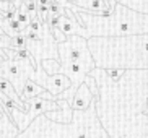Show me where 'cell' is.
<instances>
[{
  "mask_svg": "<svg viewBox=\"0 0 148 138\" xmlns=\"http://www.w3.org/2000/svg\"><path fill=\"white\" fill-rule=\"evenodd\" d=\"M96 80V117L111 138H148V70H125L121 78H109L106 70L88 72Z\"/></svg>",
  "mask_w": 148,
  "mask_h": 138,
  "instance_id": "cell-1",
  "label": "cell"
},
{
  "mask_svg": "<svg viewBox=\"0 0 148 138\" xmlns=\"http://www.w3.org/2000/svg\"><path fill=\"white\" fill-rule=\"evenodd\" d=\"M86 44L98 68L148 70V34L91 36Z\"/></svg>",
  "mask_w": 148,
  "mask_h": 138,
  "instance_id": "cell-2",
  "label": "cell"
},
{
  "mask_svg": "<svg viewBox=\"0 0 148 138\" xmlns=\"http://www.w3.org/2000/svg\"><path fill=\"white\" fill-rule=\"evenodd\" d=\"M78 23L86 29V39L91 36H132V34H148V13L134 10L116 0L114 8L109 15H95L83 12L67 2Z\"/></svg>",
  "mask_w": 148,
  "mask_h": 138,
  "instance_id": "cell-3",
  "label": "cell"
},
{
  "mask_svg": "<svg viewBox=\"0 0 148 138\" xmlns=\"http://www.w3.org/2000/svg\"><path fill=\"white\" fill-rule=\"evenodd\" d=\"M15 138H111L99 124L95 101L85 111H73L69 124L49 120L41 114Z\"/></svg>",
  "mask_w": 148,
  "mask_h": 138,
  "instance_id": "cell-4",
  "label": "cell"
},
{
  "mask_svg": "<svg viewBox=\"0 0 148 138\" xmlns=\"http://www.w3.org/2000/svg\"><path fill=\"white\" fill-rule=\"evenodd\" d=\"M57 60L60 62V65H67L72 62H85L95 67V60H93L90 49L86 44V38L78 34H72L62 41L57 42Z\"/></svg>",
  "mask_w": 148,
  "mask_h": 138,
  "instance_id": "cell-5",
  "label": "cell"
},
{
  "mask_svg": "<svg viewBox=\"0 0 148 138\" xmlns=\"http://www.w3.org/2000/svg\"><path fill=\"white\" fill-rule=\"evenodd\" d=\"M25 102H26V111L13 109L10 112V119L13 120V124L18 127L20 132H23L38 115H41L44 112H49V111L60 109V106H59V102L56 99H44L41 96H34L31 99H26Z\"/></svg>",
  "mask_w": 148,
  "mask_h": 138,
  "instance_id": "cell-6",
  "label": "cell"
},
{
  "mask_svg": "<svg viewBox=\"0 0 148 138\" xmlns=\"http://www.w3.org/2000/svg\"><path fill=\"white\" fill-rule=\"evenodd\" d=\"M36 64L33 60H12V59H5L0 64V77L8 80L12 86L21 98V89L26 80H29L31 73L34 72Z\"/></svg>",
  "mask_w": 148,
  "mask_h": 138,
  "instance_id": "cell-7",
  "label": "cell"
},
{
  "mask_svg": "<svg viewBox=\"0 0 148 138\" xmlns=\"http://www.w3.org/2000/svg\"><path fill=\"white\" fill-rule=\"evenodd\" d=\"M26 49L33 55L36 65H39V62L44 60V59H57L59 57L57 55V41L54 39L47 23H44L42 38L36 39V41H28Z\"/></svg>",
  "mask_w": 148,
  "mask_h": 138,
  "instance_id": "cell-8",
  "label": "cell"
},
{
  "mask_svg": "<svg viewBox=\"0 0 148 138\" xmlns=\"http://www.w3.org/2000/svg\"><path fill=\"white\" fill-rule=\"evenodd\" d=\"M95 99L96 98L93 96L91 91H90L88 85L86 83H82V85L77 88V91H75L73 99H72V102H70V107L73 109V111H85V109L90 107V104H91Z\"/></svg>",
  "mask_w": 148,
  "mask_h": 138,
  "instance_id": "cell-9",
  "label": "cell"
},
{
  "mask_svg": "<svg viewBox=\"0 0 148 138\" xmlns=\"http://www.w3.org/2000/svg\"><path fill=\"white\" fill-rule=\"evenodd\" d=\"M60 106V109L57 111H49V112H44V115L47 117L49 120L59 122V124H69L72 120V114H73V109L70 107V104L65 99H56Z\"/></svg>",
  "mask_w": 148,
  "mask_h": 138,
  "instance_id": "cell-10",
  "label": "cell"
},
{
  "mask_svg": "<svg viewBox=\"0 0 148 138\" xmlns=\"http://www.w3.org/2000/svg\"><path fill=\"white\" fill-rule=\"evenodd\" d=\"M44 88L38 83H34L33 80H26L25 85H23V89H21V101L25 102L26 99H31V98H34V96H39L44 93Z\"/></svg>",
  "mask_w": 148,
  "mask_h": 138,
  "instance_id": "cell-11",
  "label": "cell"
},
{
  "mask_svg": "<svg viewBox=\"0 0 148 138\" xmlns=\"http://www.w3.org/2000/svg\"><path fill=\"white\" fill-rule=\"evenodd\" d=\"M0 26H2L3 34L10 36V38H13V36L23 33L21 25H20L15 18H10V20H7V18H0Z\"/></svg>",
  "mask_w": 148,
  "mask_h": 138,
  "instance_id": "cell-12",
  "label": "cell"
},
{
  "mask_svg": "<svg viewBox=\"0 0 148 138\" xmlns=\"http://www.w3.org/2000/svg\"><path fill=\"white\" fill-rule=\"evenodd\" d=\"M0 93H3L5 96H8V98L18 101V102H23L21 98H20V96H18V93L15 91V88L12 86V83H10L8 80H5L3 77H0Z\"/></svg>",
  "mask_w": 148,
  "mask_h": 138,
  "instance_id": "cell-13",
  "label": "cell"
},
{
  "mask_svg": "<svg viewBox=\"0 0 148 138\" xmlns=\"http://www.w3.org/2000/svg\"><path fill=\"white\" fill-rule=\"evenodd\" d=\"M15 20H16L20 25H21V28L25 29L28 25H29V20H31V16H29V13L25 10V7L23 5H20V7H16V10H15Z\"/></svg>",
  "mask_w": 148,
  "mask_h": 138,
  "instance_id": "cell-14",
  "label": "cell"
},
{
  "mask_svg": "<svg viewBox=\"0 0 148 138\" xmlns=\"http://www.w3.org/2000/svg\"><path fill=\"white\" fill-rule=\"evenodd\" d=\"M28 44V39L25 36V33H20V34L10 38V42H8V49H25Z\"/></svg>",
  "mask_w": 148,
  "mask_h": 138,
  "instance_id": "cell-15",
  "label": "cell"
},
{
  "mask_svg": "<svg viewBox=\"0 0 148 138\" xmlns=\"http://www.w3.org/2000/svg\"><path fill=\"white\" fill-rule=\"evenodd\" d=\"M64 10H65L64 3L57 2V0L51 2V3H49V18H52V16H60V15H64Z\"/></svg>",
  "mask_w": 148,
  "mask_h": 138,
  "instance_id": "cell-16",
  "label": "cell"
},
{
  "mask_svg": "<svg viewBox=\"0 0 148 138\" xmlns=\"http://www.w3.org/2000/svg\"><path fill=\"white\" fill-rule=\"evenodd\" d=\"M51 33H52V36H54V39H56L57 42H62V41H65L67 39V36L62 33L59 28H56V29H51Z\"/></svg>",
  "mask_w": 148,
  "mask_h": 138,
  "instance_id": "cell-17",
  "label": "cell"
},
{
  "mask_svg": "<svg viewBox=\"0 0 148 138\" xmlns=\"http://www.w3.org/2000/svg\"><path fill=\"white\" fill-rule=\"evenodd\" d=\"M7 2H10V3H13L15 7H20V5H21V2H23V0H7Z\"/></svg>",
  "mask_w": 148,
  "mask_h": 138,
  "instance_id": "cell-18",
  "label": "cell"
},
{
  "mask_svg": "<svg viewBox=\"0 0 148 138\" xmlns=\"http://www.w3.org/2000/svg\"><path fill=\"white\" fill-rule=\"evenodd\" d=\"M145 114L148 115V101H147V106H145Z\"/></svg>",
  "mask_w": 148,
  "mask_h": 138,
  "instance_id": "cell-19",
  "label": "cell"
},
{
  "mask_svg": "<svg viewBox=\"0 0 148 138\" xmlns=\"http://www.w3.org/2000/svg\"><path fill=\"white\" fill-rule=\"evenodd\" d=\"M2 60H5V59L2 57V54H0V64H2Z\"/></svg>",
  "mask_w": 148,
  "mask_h": 138,
  "instance_id": "cell-20",
  "label": "cell"
},
{
  "mask_svg": "<svg viewBox=\"0 0 148 138\" xmlns=\"http://www.w3.org/2000/svg\"><path fill=\"white\" fill-rule=\"evenodd\" d=\"M3 34V31H2V26H0V36Z\"/></svg>",
  "mask_w": 148,
  "mask_h": 138,
  "instance_id": "cell-21",
  "label": "cell"
},
{
  "mask_svg": "<svg viewBox=\"0 0 148 138\" xmlns=\"http://www.w3.org/2000/svg\"><path fill=\"white\" fill-rule=\"evenodd\" d=\"M2 114H3V112H2V109H0V117H2Z\"/></svg>",
  "mask_w": 148,
  "mask_h": 138,
  "instance_id": "cell-22",
  "label": "cell"
}]
</instances>
